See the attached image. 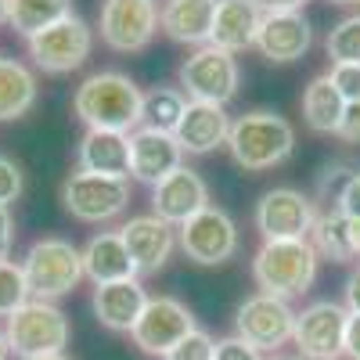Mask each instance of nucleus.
<instances>
[{"instance_id": "28", "label": "nucleus", "mask_w": 360, "mask_h": 360, "mask_svg": "<svg viewBox=\"0 0 360 360\" xmlns=\"http://www.w3.org/2000/svg\"><path fill=\"white\" fill-rule=\"evenodd\" d=\"M65 15H72V0H11L8 4V25L25 40L62 22Z\"/></svg>"}, {"instance_id": "34", "label": "nucleus", "mask_w": 360, "mask_h": 360, "mask_svg": "<svg viewBox=\"0 0 360 360\" xmlns=\"http://www.w3.org/2000/svg\"><path fill=\"white\" fill-rule=\"evenodd\" d=\"M328 79L335 83V90L342 94L346 105H356L360 101V65H332Z\"/></svg>"}, {"instance_id": "20", "label": "nucleus", "mask_w": 360, "mask_h": 360, "mask_svg": "<svg viewBox=\"0 0 360 360\" xmlns=\"http://www.w3.org/2000/svg\"><path fill=\"white\" fill-rule=\"evenodd\" d=\"M259 22H263V11L252 4V0H217L209 44L227 51V54L249 51V47H256Z\"/></svg>"}, {"instance_id": "38", "label": "nucleus", "mask_w": 360, "mask_h": 360, "mask_svg": "<svg viewBox=\"0 0 360 360\" xmlns=\"http://www.w3.org/2000/svg\"><path fill=\"white\" fill-rule=\"evenodd\" d=\"M11 245H15V217L11 209L0 205V259L11 256Z\"/></svg>"}, {"instance_id": "12", "label": "nucleus", "mask_w": 360, "mask_h": 360, "mask_svg": "<svg viewBox=\"0 0 360 360\" xmlns=\"http://www.w3.org/2000/svg\"><path fill=\"white\" fill-rule=\"evenodd\" d=\"M176 245L198 266H220L238 252V224L220 205H205L198 217L176 227Z\"/></svg>"}, {"instance_id": "1", "label": "nucleus", "mask_w": 360, "mask_h": 360, "mask_svg": "<svg viewBox=\"0 0 360 360\" xmlns=\"http://www.w3.org/2000/svg\"><path fill=\"white\" fill-rule=\"evenodd\" d=\"M141 86L127 72H94L86 76L76 94L72 112L86 123V130H115V134H134L141 127Z\"/></svg>"}, {"instance_id": "16", "label": "nucleus", "mask_w": 360, "mask_h": 360, "mask_svg": "<svg viewBox=\"0 0 360 360\" xmlns=\"http://www.w3.org/2000/svg\"><path fill=\"white\" fill-rule=\"evenodd\" d=\"M314 44V29L303 11H278V15H263L259 33H256V51L274 65L299 62Z\"/></svg>"}, {"instance_id": "30", "label": "nucleus", "mask_w": 360, "mask_h": 360, "mask_svg": "<svg viewBox=\"0 0 360 360\" xmlns=\"http://www.w3.org/2000/svg\"><path fill=\"white\" fill-rule=\"evenodd\" d=\"M324 47L332 65H360V15H349L339 25H332Z\"/></svg>"}, {"instance_id": "4", "label": "nucleus", "mask_w": 360, "mask_h": 360, "mask_svg": "<svg viewBox=\"0 0 360 360\" xmlns=\"http://www.w3.org/2000/svg\"><path fill=\"white\" fill-rule=\"evenodd\" d=\"M4 335H8L11 356H18V360H40V356L65 353L72 328H69V317L58 310L54 303L29 299V303H22L8 317Z\"/></svg>"}, {"instance_id": "19", "label": "nucleus", "mask_w": 360, "mask_h": 360, "mask_svg": "<svg viewBox=\"0 0 360 360\" xmlns=\"http://www.w3.org/2000/svg\"><path fill=\"white\" fill-rule=\"evenodd\" d=\"M231 134V119L224 112V105H205V101H188L184 115L173 130L180 152L188 155H209L217 152L220 144H227Z\"/></svg>"}, {"instance_id": "41", "label": "nucleus", "mask_w": 360, "mask_h": 360, "mask_svg": "<svg viewBox=\"0 0 360 360\" xmlns=\"http://www.w3.org/2000/svg\"><path fill=\"white\" fill-rule=\"evenodd\" d=\"M342 292H346V310L349 314H360V266L346 278V288Z\"/></svg>"}, {"instance_id": "42", "label": "nucleus", "mask_w": 360, "mask_h": 360, "mask_svg": "<svg viewBox=\"0 0 360 360\" xmlns=\"http://www.w3.org/2000/svg\"><path fill=\"white\" fill-rule=\"evenodd\" d=\"M0 360H11V346H8V335H4V328H0Z\"/></svg>"}, {"instance_id": "40", "label": "nucleus", "mask_w": 360, "mask_h": 360, "mask_svg": "<svg viewBox=\"0 0 360 360\" xmlns=\"http://www.w3.org/2000/svg\"><path fill=\"white\" fill-rule=\"evenodd\" d=\"M252 4H256L263 15H278V11H303L307 0H252Z\"/></svg>"}, {"instance_id": "13", "label": "nucleus", "mask_w": 360, "mask_h": 360, "mask_svg": "<svg viewBox=\"0 0 360 360\" xmlns=\"http://www.w3.org/2000/svg\"><path fill=\"white\" fill-rule=\"evenodd\" d=\"M127 202H130V184L127 180H115V176H98V173L76 169L62 188L65 213H72L83 224H105L123 213Z\"/></svg>"}, {"instance_id": "11", "label": "nucleus", "mask_w": 360, "mask_h": 360, "mask_svg": "<svg viewBox=\"0 0 360 360\" xmlns=\"http://www.w3.org/2000/svg\"><path fill=\"white\" fill-rule=\"evenodd\" d=\"M292 328H295V310L288 307V299L266 295V292L249 295L234 314V335L256 346L259 353L281 349L285 342H292Z\"/></svg>"}, {"instance_id": "15", "label": "nucleus", "mask_w": 360, "mask_h": 360, "mask_svg": "<svg viewBox=\"0 0 360 360\" xmlns=\"http://www.w3.org/2000/svg\"><path fill=\"white\" fill-rule=\"evenodd\" d=\"M205 205H209V188H205V180L188 166L173 169L166 180H159V184L152 188V213L159 220H166L169 227L188 224L191 217L202 213Z\"/></svg>"}, {"instance_id": "10", "label": "nucleus", "mask_w": 360, "mask_h": 360, "mask_svg": "<svg viewBox=\"0 0 360 360\" xmlns=\"http://www.w3.org/2000/svg\"><path fill=\"white\" fill-rule=\"evenodd\" d=\"M195 328L198 324H195V314L188 310V303H180L173 295H148L130 339L148 356H166L180 339H188Z\"/></svg>"}, {"instance_id": "7", "label": "nucleus", "mask_w": 360, "mask_h": 360, "mask_svg": "<svg viewBox=\"0 0 360 360\" xmlns=\"http://www.w3.org/2000/svg\"><path fill=\"white\" fill-rule=\"evenodd\" d=\"M25 44H29V58L37 62V69H44L47 76H65V72H76L90 58V51H94V29L79 15H65L62 22L40 29Z\"/></svg>"}, {"instance_id": "2", "label": "nucleus", "mask_w": 360, "mask_h": 360, "mask_svg": "<svg viewBox=\"0 0 360 360\" xmlns=\"http://www.w3.org/2000/svg\"><path fill=\"white\" fill-rule=\"evenodd\" d=\"M227 148H231V159L245 173H263L281 166L295 152V130L285 115L256 108L231 123Z\"/></svg>"}, {"instance_id": "21", "label": "nucleus", "mask_w": 360, "mask_h": 360, "mask_svg": "<svg viewBox=\"0 0 360 360\" xmlns=\"http://www.w3.org/2000/svg\"><path fill=\"white\" fill-rule=\"evenodd\" d=\"M83 278L94 285H112V281H130L137 278V266L130 259V249L119 231H101L83 245Z\"/></svg>"}, {"instance_id": "36", "label": "nucleus", "mask_w": 360, "mask_h": 360, "mask_svg": "<svg viewBox=\"0 0 360 360\" xmlns=\"http://www.w3.org/2000/svg\"><path fill=\"white\" fill-rule=\"evenodd\" d=\"M213 360H263L256 346H249L245 339H238V335H227L217 342L213 349Z\"/></svg>"}, {"instance_id": "14", "label": "nucleus", "mask_w": 360, "mask_h": 360, "mask_svg": "<svg viewBox=\"0 0 360 360\" xmlns=\"http://www.w3.org/2000/svg\"><path fill=\"white\" fill-rule=\"evenodd\" d=\"M98 29L101 40L119 54L144 51L159 29V8L155 0H105Z\"/></svg>"}, {"instance_id": "43", "label": "nucleus", "mask_w": 360, "mask_h": 360, "mask_svg": "<svg viewBox=\"0 0 360 360\" xmlns=\"http://www.w3.org/2000/svg\"><path fill=\"white\" fill-rule=\"evenodd\" d=\"M8 4H11V0H0V25L8 22Z\"/></svg>"}, {"instance_id": "45", "label": "nucleus", "mask_w": 360, "mask_h": 360, "mask_svg": "<svg viewBox=\"0 0 360 360\" xmlns=\"http://www.w3.org/2000/svg\"><path fill=\"white\" fill-rule=\"evenodd\" d=\"M40 360H69L65 353H54V356H40Z\"/></svg>"}, {"instance_id": "18", "label": "nucleus", "mask_w": 360, "mask_h": 360, "mask_svg": "<svg viewBox=\"0 0 360 360\" xmlns=\"http://www.w3.org/2000/svg\"><path fill=\"white\" fill-rule=\"evenodd\" d=\"M184 152L173 134L166 130H152V127H137L130 134V176H137L141 184H159L173 169H180Z\"/></svg>"}, {"instance_id": "27", "label": "nucleus", "mask_w": 360, "mask_h": 360, "mask_svg": "<svg viewBox=\"0 0 360 360\" xmlns=\"http://www.w3.org/2000/svg\"><path fill=\"white\" fill-rule=\"evenodd\" d=\"M342 112H346V101L335 90V83L324 76H314L303 90V119L307 127L317 130V134H339V123H342Z\"/></svg>"}, {"instance_id": "26", "label": "nucleus", "mask_w": 360, "mask_h": 360, "mask_svg": "<svg viewBox=\"0 0 360 360\" xmlns=\"http://www.w3.org/2000/svg\"><path fill=\"white\" fill-rule=\"evenodd\" d=\"M37 105V76L15 58H0V123H15Z\"/></svg>"}, {"instance_id": "35", "label": "nucleus", "mask_w": 360, "mask_h": 360, "mask_svg": "<svg viewBox=\"0 0 360 360\" xmlns=\"http://www.w3.org/2000/svg\"><path fill=\"white\" fill-rule=\"evenodd\" d=\"M18 195H22V169H18L15 159L0 155V205L8 209Z\"/></svg>"}, {"instance_id": "17", "label": "nucleus", "mask_w": 360, "mask_h": 360, "mask_svg": "<svg viewBox=\"0 0 360 360\" xmlns=\"http://www.w3.org/2000/svg\"><path fill=\"white\" fill-rule=\"evenodd\" d=\"M119 234H123V242L130 249V259L137 266V274H159V270L169 263L173 249H176V231L166 220H159L155 213L130 217L123 227H119Z\"/></svg>"}, {"instance_id": "25", "label": "nucleus", "mask_w": 360, "mask_h": 360, "mask_svg": "<svg viewBox=\"0 0 360 360\" xmlns=\"http://www.w3.org/2000/svg\"><path fill=\"white\" fill-rule=\"evenodd\" d=\"M310 245L317 249L321 259H332V263H353L360 259V220L339 213H317L314 231H310Z\"/></svg>"}, {"instance_id": "33", "label": "nucleus", "mask_w": 360, "mask_h": 360, "mask_svg": "<svg viewBox=\"0 0 360 360\" xmlns=\"http://www.w3.org/2000/svg\"><path fill=\"white\" fill-rule=\"evenodd\" d=\"M335 209L353 220H360V173H342L339 169V188L332 191Z\"/></svg>"}, {"instance_id": "9", "label": "nucleus", "mask_w": 360, "mask_h": 360, "mask_svg": "<svg viewBox=\"0 0 360 360\" xmlns=\"http://www.w3.org/2000/svg\"><path fill=\"white\" fill-rule=\"evenodd\" d=\"M314 220V198L295 188H270L256 202V231L263 234V242H307Z\"/></svg>"}, {"instance_id": "31", "label": "nucleus", "mask_w": 360, "mask_h": 360, "mask_svg": "<svg viewBox=\"0 0 360 360\" xmlns=\"http://www.w3.org/2000/svg\"><path fill=\"white\" fill-rule=\"evenodd\" d=\"M29 285L22 274V263L0 259V317H11L22 303H29Z\"/></svg>"}, {"instance_id": "46", "label": "nucleus", "mask_w": 360, "mask_h": 360, "mask_svg": "<svg viewBox=\"0 0 360 360\" xmlns=\"http://www.w3.org/2000/svg\"><path fill=\"white\" fill-rule=\"evenodd\" d=\"M270 360H303V356H270Z\"/></svg>"}, {"instance_id": "32", "label": "nucleus", "mask_w": 360, "mask_h": 360, "mask_svg": "<svg viewBox=\"0 0 360 360\" xmlns=\"http://www.w3.org/2000/svg\"><path fill=\"white\" fill-rule=\"evenodd\" d=\"M213 349H217V339L202 332V328H195V332L188 339H180L162 360H213Z\"/></svg>"}, {"instance_id": "3", "label": "nucleus", "mask_w": 360, "mask_h": 360, "mask_svg": "<svg viewBox=\"0 0 360 360\" xmlns=\"http://www.w3.org/2000/svg\"><path fill=\"white\" fill-rule=\"evenodd\" d=\"M317 263L321 256L310 238L307 242H263L252 256V278L266 295L295 299L317 281Z\"/></svg>"}, {"instance_id": "37", "label": "nucleus", "mask_w": 360, "mask_h": 360, "mask_svg": "<svg viewBox=\"0 0 360 360\" xmlns=\"http://www.w3.org/2000/svg\"><path fill=\"white\" fill-rule=\"evenodd\" d=\"M339 137L349 141V144H360V101L356 105H346L342 123H339Z\"/></svg>"}, {"instance_id": "24", "label": "nucleus", "mask_w": 360, "mask_h": 360, "mask_svg": "<svg viewBox=\"0 0 360 360\" xmlns=\"http://www.w3.org/2000/svg\"><path fill=\"white\" fill-rule=\"evenodd\" d=\"M148 303V292L137 278L130 281H112V285H98L94 288V314L108 332H134V324L141 317Z\"/></svg>"}, {"instance_id": "8", "label": "nucleus", "mask_w": 360, "mask_h": 360, "mask_svg": "<svg viewBox=\"0 0 360 360\" xmlns=\"http://www.w3.org/2000/svg\"><path fill=\"white\" fill-rule=\"evenodd\" d=\"M346 321L349 310L335 299H317V303L303 307L295 314V328H292V342L303 360H339L346 356Z\"/></svg>"}, {"instance_id": "22", "label": "nucleus", "mask_w": 360, "mask_h": 360, "mask_svg": "<svg viewBox=\"0 0 360 360\" xmlns=\"http://www.w3.org/2000/svg\"><path fill=\"white\" fill-rule=\"evenodd\" d=\"M76 162H79L83 173H98V176L127 180V176H130V134H115V130H86V134L79 137Z\"/></svg>"}, {"instance_id": "39", "label": "nucleus", "mask_w": 360, "mask_h": 360, "mask_svg": "<svg viewBox=\"0 0 360 360\" xmlns=\"http://www.w3.org/2000/svg\"><path fill=\"white\" fill-rule=\"evenodd\" d=\"M342 353L349 360H360V314H349V321H346V346H342Z\"/></svg>"}, {"instance_id": "29", "label": "nucleus", "mask_w": 360, "mask_h": 360, "mask_svg": "<svg viewBox=\"0 0 360 360\" xmlns=\"http://www.w3.org/2000/svg\"><path fill=\"white\" fill-rule=\"evenodd\" d=\"M184 108H188V94L180 86H152L141 101V127L173 134Z\"/></svg>"}, {"instance_id": "6", "label": "nucleus", "mask_w": 360, "mask_h": 360, "mask_svg": "<svg viewBox=\"0 0 360 360\" xmlns=\"http://www.w3.org/2000/svg\"><path fill=\"white\" fill-rule=\"evenodd\" d=\"M180 90L188 94V101H205V105H227L234 94H238V62L234 54L205 44V47H195L184 62H180Z\"/></svg>"}, {"instance_id": "5", "label": "nucleus", "mask_w": 360, "mask_h": 360, "mask_svg": "<svg viewBox=\"0 0 360 360\" xmlns=\"http://www.w3.org/2000/svg\"><path fill=\"white\" fill-rule=\"evenodd\" d=\"M22 274L29 295L54 303V299L69 295L83 281V252L65 238H40V242L29 245L22 259Z\"/></svg>"}, {"instance_id": "23", "label": "nucleus", "mask_w": 360, "mask_h": 360, "mask_svg": "<svg viewBox=\"0 0 360 360\" xmlns=\"http://www.w3.org/2000/svg\"><path fill=\"white\" fill-rule=\"evenodd\" d=\"M213 15L217 0H166L159 11V29L176 44L205 47L213 33Z\"/></svg>"}, {"instance_id": "44", "label": "nucleus", "mask_w": 360, "mask_h": 360, "mask_svg": "<svg viewBox=\"0 0 360 360\" xmlns=\"http://www.w3.org/2000/svg\"><path fill=\"white\" fill-rule=\"evenodd\" d=\"M332 4H342V8H353V4H360V0H332Z\"/></svg>"}]
</instances>
